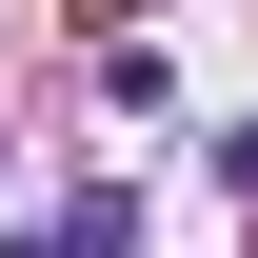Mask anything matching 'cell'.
Returning <instances> with one entry per match:
<instances>
[{
  "label": "cell",
  "mask_w": 258,
  "mask_h": 258,
  "mask_svg": "<svg viewBox=\"0 0 258 258\" xmlns=\"http://www.w3.org/2000/svg\"><path fill=\"white\" fill-rule=\"evenodd\" d=\"M40 258H139V199H119V179H80V219L40 238Z\"/></svg>",
  "instance_id": "obj_1"
}]
</instances>
